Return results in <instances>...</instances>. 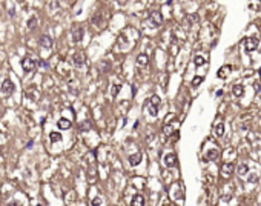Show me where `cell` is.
<instances>
[{
	"label": "cell",
	"instance_id": "cell-1",
	"mask_svg": "<svg viewBox=\"0 0 261 206\" xmlns=\"http://www.w3.org/2000/svg\"><path fill=\"white\" fill-rule=\"evenodd\" d=\"M158 106H160V97H158V95H152L149 98V102L146 103L148 114H150L152 117H157V114H158Z\"/></svg>",
	"mask_w": 261,
	"mask_h": 206
},
{
	"label": "cell",
	"instance_id": "cell-2",
	"mask_svg": "<svg viewBox=\"0 0 261 206\" xmlns=\"http://www.w3.org/2000/svg\"><path fill=\"white\" fill-rule=\"evenodd\" d=\"M258 38L257 37H247L244 38V49H246V53H252V51H255L257 48H258Z\"/></svg>",
	"mask_w": 261,
	"mask_h": 206
},
{
	"label": "cell",
	"instance_id": "cell-3",
	"mask_svg": "<svg viewBox=\"0 0 261 206\" xmlns=\"http://www.w3.org/2000/svg\"><path fill=\"white\" fill-rule=\"evenodd\" d=\"M149 22H150V25H152V28H158L161 25V22H163V16L158 11H154V13L149 14Z\"/></svg>",
	"mask_w": 261,
	"mask_h": 206
},
{
	"label": "cell",
	"instance_id": "cell-4",
	"mask_svg": "<svg viewBox=\"0 0 261 206\" xmlns=\"http://www.w3.org/2000/svg\"><path fill=\"white\" fill-rule=\"evenodd\" d=\"M34 66H36V63L31 60V57H25V58L22 60V68H23L25 73H31V71L34 69Z\"/></svg>",
	"mask_w": 261,
	"mask_h": 206
},
{
	"label": "cell",
	"instance_id": "cell-5",
	"mask_svg": "<svg viewBox=\"0 0 261 206\" xmlns=\"http://www.w3.org/2000/svg\"><path fill=\"white\" fill-rule=\"evenodd\" d=\"M2 93L6 94V95H9V94L14 93V83H12L9 78H6V80L2 83Z\"/></svg>",
	"mask_w": 261,
	"mask_h": 206
},
{
	"label": "cell",
	"instance_id": "cell-6",
	"mask_svg": "<svg viewBox=\"0 0 261 206\" xmlns=\"http://www.w3.org/2000/svg\"><path fill=\"white\" fill-rule=\"evenodd\" d=\"M52 45H54V40H52L51 36H42V38H40V46H42V48L51 49Z\"/></svg>",
	"mask_w": 261,
	"mask_h": 206
},
{
	"label": "cell",
	"instance_id": "cell-7",
	"mask_svg": "<svg viewBox=\"0 0 261 206\" xmlns=\"http://www.w3.org/2000/svg\"><path fill=\"white\" fill-rule=\"evenodd\" d=\"M165 165H166L168 168H174V166L177 165V155H175V154H168V155H165Z\"/></svg>",
	"mask_w": 261,
	"mask_h": 206
},
{
	"label": "cell",
	"instance_id": "cell-8",
	"mask_svg": "<svg viewBox=\"0 0 261 206\" xmlns=\"http://www.w3.org/2000/svg\"><path fill=\"white\" fill-rule=\"evenodd\" d=\"M72 60H74V65L77 66V68H81L83 65H85V56L81 54V53H75L74 57H72Z\"/></svg>",
	"mask_w": 261,
	"mask_h": 206
},
{
	"label": "cell",
	"instance_id": "cell-9",
	"mask_svg": "<svg viewBox=\"0 0 261 206\" xmlns=\"http://www.w3.org/2000/svg\"><path fill=\"white\" fill-rule=\"evenodd\" d=\"M57 126H58V129H63V131H68V129H71V122L68 120V118H60L58 122H57Z\"/></svg>",
	"mask_w": 261,
	"mask_h": 206
},
{
	"label": "cell",
	"instance_id": "cell-10",
	"mask_svg": "<svg viewBox=\"0 0 261 206\" xmlns=\"http://www.w3.org/2000/svg\"><path fill=\"white\" fill-rule=\"evenodd\" d=\"M83 38V29L80 26H74L72 28V40L74 42H80Z\"/></svg>",
	"mask_w": 261,
	"mask_h": 206
},
{
	"label": "cell",
	"instance_id": "cell-11",
	"mask_svg": "<svg viewBox=\"0 0 261 206\" xmlns=\"http://www.w3.org/2000/svg\"><path fill=\"white\" fill-rule=\"evenodd\" d=\"M130 205L132 206H143L145 205V197L141 194H135L130 200Z\"/></svg>",
	"mask_w": 261,
	"mask_h": 206
},
{
	"label": "cell",
	"instance_id": "cell-12",
	"mask_svg": "<svg viewBox=\"0 0 261 206\" xmlns=\"http://www.w3.org/2000/svg\"><path fill=\"white\" fill-rule=\"evenodd\" d=\"M129 165L130 166H137L140 162H141V154L140 152H135V154H132V155H129Z\"/></svg>",
	"mask_w": 261,
	"mask_h": 206
},
{
	"label": "cell",
	"instance_id": "cell-13",
	"mask_svg": "<svg viewBox=\"0 0 261 206\" xmlns=\"http://www.w3.org/2000/svg\"><path fill=\"white\" fill-rule=\"evenodd\" d=\"M230 71H232V68H230L229 65H226V66H223V68H220V69H218V74H217V75H218L220 78H226V77L229 75Z\"/></svg>",
	"mask_w": 261,
	"mask_h": 206
},
{
	"label": "cell",
	"instance_id": "cell-14",
	"mask_svg": "<svg viewBox=\"0 0 261 206\" xmlns=\"http://www.w3.org/2000/svg\"><path fill=\"white\" fill-rule=\"evenodd\" d=\"M218 155H220V151L218 149H209L207 154H206V158H207V160H217Z\"/></svg>",
	"mask_w": 261,
	"mask_h": 206
},
{
	"label": "cell",
	"instance_id": "cell-15",
	"mask_svg": "<svg viewBox=\"0 0 261 206\" xmlns=\"http://www.w3.org/2000/svg\"><path fill=\"white\" fill-rule=\"evenodd\" d=\"M137 63L140 65V66H146L148 63H149V58L146 54H138L137 56Z\"/></svg>",
	"mask_w": 261,
	"mask_h": 206
},
{
	"label": "cell",
	"instance_id": "cell-16",
	"mask_svg": "<svg viewBox=\"0 0 261 206\" xmlns=\"http://www.w3.org/2000/svg\"><path fill=\"white\" fill-rule=\"evenodd\" d=\"M232 93L235 97H241L243 94H244V86L243 85H235L234 88H232Z\"/></svg>",
	"mask_w": 261,
	"mask_h": 206
},
{
	"label": "cell",
	"instance_id": "cell-17",
	"mask_svg": "<svg viewBox=\"0 0 261 206\" xmlns=\"http://www.w3.org/2000/svg\"><path fill=\"white\" fill-rule=\"evenodd\" d=\"M232 171H234V165H232V163H224V165H223L221 172H223L224 175H230V174H232Z\"/></svg>",
	"mask_w": 261,
	"mask_h": 206
},
{
	"label": "cell",
	"instance_id": "cell-18",
	"mask_svg": "<svg viewBox=\"0 0 261 206\" xmlns=\"http://www.w3.org/2000/svg\"><path fill=\"white\" fill-rule=\"evenodd\" d=\"M49 140H51V143L62 142V134H60V132H51V134H49Z\"/></svg>",
	"mask_w": 261,
	"mask_h": 206
},
{
	"label": "cell",
	"instance_id": "cell-19",
	"mask_svg": "<svg viewBox=\"0 0 261 206\" xmlns=\"http://www.w3.org/2000/svg\"><path fill=\"white\" fill-rule=\"evenodd\" d=\"M198 20H200V19H198V16H197V14H189V16L186 17L187 25H192V23H197Z\"/></svg>",
	"mask_w": 261,
	"mask_h": 206
},
{
	"label": "cell",
	"instance_id": "cell-20",
	"mask_svg": "<svg viewBox=\"0 0 261 206\" xmlns=\"http://www.w3.org/2000/svg\"><path fill=\"white\" fill-rule=\"evenodd\" d=\"M214 131H215V134H217V137H221V135L224 134V125L223 123H218V125L215 126Z\"/></svg>",
	"mask_w": 261,
	"mask_h": 206
},
{
	"label": "cell",
	"instance_id": "cell-21",
	"mask_svg": "<svg viewBox=\"0 0 261 206\" xmlns=\"http://www.w3.org/2000/svg\"><path fill=\"white\" fill-rule=\"evenodd\" d=\"M194 62H195V66H203L206 63V60H204V57L203 56H197L195 58H194Z\"/></svg>",
	"mask_w": 261,
	"mask_h": 206
},
{
	"label": "cell",
	"instance_id": "cell-22",
	"mask_svg": "<svg viewBox=\"0 0 261 206\" xmlns=\"http://www.w3.org/2000/svg\"><path fill=\"white\" fill-rule=\"evenodd\" d=\"M120 91H121V85H114V86H112V89H111V95H112V97H117Z\"/></svg>",
	"mask_w": 261,
	"mask_h": 206
},
{
	"label": "cell",
	"instance_id": "cell-23",
	"mask_svg": "<svg viewBox=\"0 0 261 206\" xmlns=\"http://www.w3.org/2000/svg\"><path fill=\"white\" fill-rule=\"evenodd\" d=\"M238 174H240V175H246V174H247V165H246V163L240 165V168H238Z\"/></svg>",
	"mask_w": 261,
	"mask_h": 206
},
{
	"label": "cell",
	"instance_id": "cell-24",
	"mask_svg": "<svg viewBox=\"0 0 261 206\" xmlns=\"http://www.w3.org/2000/svg\"><path fill=\"white\" fill-rule=\"evenodd\" d=\"M201 82H203V77H201V75H197V77H194V80H192V86H198Z\"/></svg>",
	"mask_w": 261,
	"mask_h": 206
},
{
	"label": "cell",
	"instance_id": "cell-25",
	"mask_svg": "<svg viewBox=\"0 0 261 206\" xmlns=\"http://www.w3.org/2000/svg\"><path fill=\"white\" fill-rule=\"evenodd\" d=\"M36 23H37V20L34 19V17L29 19V22H28V28H29V29H34V28H36Z\"/></svg>",
	"mask_w": 261,
	"mask_h": 206
},
{
	"label": "cell",
	"instance_id": "cell-26",
	"mask_svg": "<svg viewBox=\"0 0 261 206\" xmlns=\"http://www.w3.org/2000/svg\"><path fill=\"white\" fill-rule=\"evenodd\" d=\"M89 125H91L89 122H83V123H81V126H80V129H81V131H85V129H89V128H91Z\"/></svg>",
	"mask_w": 261,
	"mask_h": 206
},
{
	"label": "cell",
	"instance_id": "cell-27",
	"mask_svg": "<svg viewBox=\"0 0 261 206\" xmlns=\"http://www.w3.org/2000/svg\"><path fill=\"white\" fill-rule=\"evenodd\" d=\"M37 65H40V66H43V68H48V65H46V62L45 60H38Z\"/></svg>",
	"mask_w": 261,
	"mask_h": 206
}]
</instances>
